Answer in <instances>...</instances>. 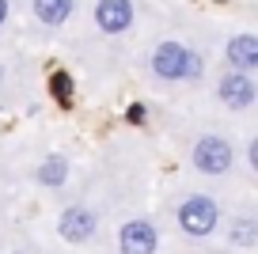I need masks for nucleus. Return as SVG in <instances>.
<instances>
[{"label":"nucleus","mask_w":258,"mask_h":254,"mask_svg":"<svg viewBox=\"0 0 258 254\" xmlns=\"http://www.w3.org/2000/svg\"><path fill=\"white\" fill-rule=\"evenodd\" d=\"M228 65L235 72H243V76L254 69L258 65V38L254 34H239L235 42H228Z\"/></svg>","instance_id":"8"},{"label":"nucleus","mask_w":258,"mask_h":254,"mask_svg":"<svg viewBox=\"0 0 258 254\" xmlns=\"http://www.w3.org/2000/svg\"><path fill=\"white\" fill-rule=\"evenodd\" d=\"M194 167L205 175H224L232 167V144L220 141V137H202L194 144Z\"/></svg>","instance_id":"3"},{"label":"nucleus","mask_w":258,"mask_h":254,"mask_svg":"<svg viewBox=\"0 0 258 254\" xmlns=\"http://www.w3.org/2000/svg\"><path fill=\"white\" fill-rule=\"evenodd\" d=\"M156 228L148 220H129V224H121V231H118V246H121V254H156Z\"/></svg>","instance_id":"5"},{"label":"nucleus","mask_w":258,"mask_h":254,"mask_svg":"<svg viewBox=\"0 0 258 254\" xmlns=\"http://www.w3.org/2000/svg\"><path fill=\"white\" fill-rule=\"evenodd\" d=\"M232 239H235V243H243V246H250V243H254V224H250V220H239V224H235V231H232Z\"/></svg>","instance_id":"12"},{"label":"nucleus","mask_w":258,"mask_h":254,"mask_svg":"<svg viewBox=\"0 0 258 254\" xmlns=\"http://www.w3.org/2000/svg\"><path fill=\"white\" fill-rule=\"evenodd\" d=\"M133 0H99L95 4V23H99V31H106V34H121V31H129L133 27Z\"/></svg>","instance_id":"4"},{"label":"nucleus","mask_w":258,"mask_h":254,"mask_svg":"<svg viewBox=\"0 0 258 254\" xmlns=\"http://www.w3.org/2000/svg\"><path fill=\"white\" fill-rule=\"evenodd\" d=\"M34 16L46 27H61L73 16V0H34Z\"/></svg>","instance_id":"9"},{"label":"nucleus","mask_w":258,"mask_h":254,"mask_svg":"<svg viewBox=\"0 0 258 254\" xmlns=\"http://www.w3.org/2000/svg\"><path fill=\"white\" fill-rule=\"evenodd\" d=\"M129 121H145V106H141V103L129 106Z\"/></svg>","instance_id":"13"},{"label":"nucleus","mask_w":258,"mask_h":254,"mask_svg":"<svg viewBox=\"0 0 258 254\" xmlns=\"http://www.w3.org/2000/svg\"><path fill=\"white\" fill-rule=\"evenodd\" d=\"M8 19V0H0V23Z\"/></svg>","instance_id":"14"},{"label":"nucleus","mask_w":258,"mask_h":254,"mask_svg":"<svg viewBox=\"0 0 258 254\" xmlns=\"http://www.w3.org/2000/svg\"><path fill=\"white\" fill-rule=\"evenodd\" d=\"M152 72L163 80H194V76H202V57L190 53L178 42H160L152 53Z\"/></svg>","instance_id":"1"},{"label":"nucleus","mask_w":258,"mask_h":254,"mask_svg":"<svg viewBox=\"0 0 258 254\" xmlns=\"http://www.w3.org/2000/svg\"><path fill=\"white\" fill-rule=\"evenodd\" d=\"M178 228L186 235H209L217 228V205L209 198H190L178 205Z\"/></svg>","instance_id":"2"},{"label":"nucleus","mask_w":258,"mask_h":254,"mask_svg":"<svg viewBox=\"0 0 258 254\" xmlns=\"http://www.w3.org/2000/svg\"><path fill=\"white\" fill-rule=\"evenodd\" d=\"M220 99H224L228 106H235V110L250 106V103H254V84H250V76H243V72H228V76L220 80Z\"/></svg>","instance_id":"7"},{"label":"nucleus","mask_w":258,"mask_h":254,"mask_svg":"<svg viewBox=\"0 0 258 254\" xmlns=\"http://www.w3.org/2000/svg\"><path fill=\"white\" fill-rule=\"evenodd\" d=\"M61 235L69 243H88L95 235V216L88 209H64L61 213Z\"/></svg>","instance_id":"6"},{"label":"nucleus","mask_w":258,"mask_h":254,"mask_svg":"<svg viewBox=\"0 0 258 254\" xmlns=\"http://www.w3.org/2000/svg\"><path fill=\"white\" fill-rule=\"evenodd\" d=\"M49 88H53L57 103H69V95H73V76H69V72H57V76H53V84H49Z\"/></svg>","instance_id":"11"},{"label":"nucleus","mask_w":258,"mask_h":254,"mask_svg":"<svg viewBox=\"0 0 258 254\" xmlns=\"http://www.w3.org/2000/svg\"><path fill=\"white\" fill-rule=\"evenodd\" d=\"M38 178L46 186H61L64 178H69V163H64V156H49L46 163L38 167Z\"/></svg>","instance_id":"10"}]
</instances>
